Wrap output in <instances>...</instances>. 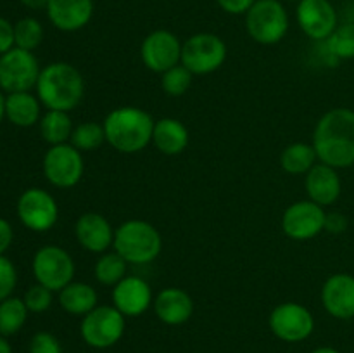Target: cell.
<instances>
[{
    "instance_id": "6da1fadb",
    "label": "cell",
    "mask_w": 354,
    "mask_h": 353,
    "mask_svg": "<svg viewBox=\"0 0 354 353\" xmlns=\"http://www.w3.org/2000/svg\"><path fill=\"white\" fill-rule=\"evenodd\" d=\"M318 161L335 170L354 165V111L334 107L318 120L313 132Z\"/></svg>"
},
{
    "instance_id": "7a4b0ae2",
    "label": "cell",
    "mask_w": 354,
    "mask_h": 353,
    "mask_svg": "<svg viewBox=\"0 0 354 353\" xmlns=\"http://www.w3.org/2000/svg\"><path fill=\"white\" fill-rule=\"evenodd\" d=\"M35 90L44 107L69 113L83 100L85 80L76 66L64 61L50 62L41 68Z\"/></svg>"
},
{
    "instance_id": "3957f363",
    "label": "cell",
    "mask_w": 354,
    "mask_h": 353,
    "mask_svg": "<svg viewBox=\"0 0 354 353\" xmlns=\"http://www.w3.org/2000/svg\"><path fill=\"white\" fill-rule=\"evenodd\" d=\"M154 118L142 107H116L104 118L106 142L121 154H137L152 142Z\"/></svg>"
},
{
    "instance_id": "277c9868",
    "label": "cell",
    "mask_w": 354,
    "mask_h": 353,
    "mask_svg": "<svg viewBox=\"0 0 354 353\" xmlns=\"http://www.w3.org/2000/svg\"><path fill=\"white\" fill-rule=\"evenodd\" d=\"M113 248L130 265H147L161 255L162 237L154 225L133 218L114 230Z\"/></svg>"
},
{
    "instance_id": "5b68a950",
    "label": "cell",
    "mask_w": 354,
    "mask_h": 353,
    "mask_svg": "<svg viewBox=\"0 0 354 353\" xmlns=\"http://www.w3.org/2000/svg\"><path fill=\"white\" fill-rule=\"evenodd\" d=\"M245 30L259 45H275L289 31V12L279 0H256L245 14Z\"/></svg>"
},
{
    "instance_id": "8992f818",
    "label": "cell",
    "mask_w": 354,
    "mask_h": 353,
    "mask_svg": "<svg viewBox=\"0 0 354 353\" xmlns=\"http://www.w3.org/2000/svg\"><path fill=\"white\" fill-rule=\"evenodd\" d=\"M227 44L214 33H196L183 42L182 64L192 75H211L227 61Z\"/></svg>"
},
{
    "instance_id": "52a82bcc",
    "label": "cell",
    "mask_w": 354,
    "mask_h": 353,
    "mask_svg": "<svg viewBox=\"0 0 354 353\" xmlns=\"http://www.w3.org/2000/svg\"><path fill=\"white\" fill-rule=\"evenodd\" d=\"M35 280L41 286L59 293L75 279V260L64 248L55 244L41 246L37 249L31 262Z\"/></svg>"
},
{
    "instance_id": "ba28073f",
    "label": "cell",
    "mask_w": 354,
    "mask_h": 353,
    "mask_svg": "<svg viewBox=\"0 0 354 353\" xmlns=\"http://www.w3.org/2000/svg\"><path fill=\"white\" fill-rule=\"evenodd\" d=\"M124 318L127 317L118 308L109 305H97L83 317L80 325L83 341L97 350L111 348L123 338L127 327Z\"/></svg>"
},
{
    "instance_id": "9c48e42d",
    "label": "cell",
    "mask_w": 354,
    "mask_h": 353,
    "mask_svg": "<svg viewBox=\"0 0 354 353\" xmlns=\"http://www.w3.org/2000/svg\"><path fill=\"white\" fill-rule=\"evenodd\" d=\"M37 55L24 48L14 47L0 55V90L6 93L31 92L40 76Z\"/></svg>"
},
{
    "instance_id": "30bf717a",
    "label": "cell",
    "mask_w": 354,
    "mask_h": 353,
    "mask_svg": "<svg viewBox=\"0 0 354 353\" xmlns=\"http://www.w3.org/2000/svg\"><path fill=\"white\" fill-rule=\"evenodd\" d=\"M44 175L50 185L57 189H71L78 185L85 173V161L83 152H80L75 145L61 144L50 145L44 156Z\"/></svg>"
},
{
    "instance_id": "8fae6325",
    "label": "cell",
    "mask_w": 354,
    "mask_h": 353,
    "mask_svg": "<svg viewBox=\"0 0 354 353\" xmlns=\"http://www.w3.org/2000/svg\"><path fill=\"white\" fill-rule=\"evenodd\" d=\"M16 213L21 224L31 232H47L57 224L59 206L55 197L40 187H30L19 196Z\"/></svg>"
},
{
    "instance_id": "7c38bea8",
    "label": "cell",
    "mask_w": 354,
    "mask_h": 353,
    "mask_svg": "<svg viewBox=\"0 0 354 353\" xmlns=\"http://www.w3.org/2000/svg\"><path fill=\"white\" fill-rule=\"evenodd\" d=\"M268 325L273 334L282 341L299 343L313 334L315 317L304 305L287 301L273 308Z\"/></svg>"
},
{
    "instance_id": "4fadbf2b",
    "label": "cell",
    "mask_w": 354,
    "mask_h": 353,
    "mask_svg": "<svg viewBox=\"0 0 354 353\" xmlns=\"http://www.w3.org/2000/svg\"><path fill=\"white\" fill-rule=\"evenodd\" d=\"M327 211L311 199L296 201L282 215V230L292 241H310L325 230Z\"/></svg>"
},
{
    "instance_id": "5bb4252c",
    "label": "cell",
    "mask_w": 354,
    "mask_h": 353,
    "mask_svg": "<svg viewBox=\"0 0 354 353\" xmlns=\"http://www.w3.org/2000/svg\"><path fill=\"white\" fill-rule=\"evenodd\" d=\"M183 44L173 31L156 30L144 38L140 47L142 62L151 71L162 75L182 62Z\"/></svg>"
},
{
    "instance_id": "9a60e30c",
    "label": "cell",
    "mask_w": 354,
    "mask_h": 353,
    "mask_svg": "<svg viewBox=\"0 0 354 353\" xmlns=\"http://www.w3.org/2000/svg\"><path fill=\"white\" fill-rule=\"evenodd\" d=\"M296 19L303 33L315 42H325L339 26L337 10L330 0H301Z\"/></svg>"
},
{
    "instance_id": "2e32d148",
    "label": "cell",
    "mask_w": 354,
    "mask_h": 353,
    "mask_svg": "<svg viewBox=\"0 0 354 353\" xmlns=\"http://www.w3.org/2000/svg\"><path fill=\"white\" fill-rule=\"evenodd\" d=\"M154 303L151 284L138 275H127L113 287V307L124 317H140Z\"/></svg>"
},
{
    "instance_id": "e0dca14e",
    "label": "cell",
    "mask_w": 354,
    "mask_h": 353,
    "mask_svg": "<svg viewBox=\"0 0 354 353\" xmlns=\"http://www.w3.org/2000/svg\"><path fill=\"white\" fill-rule=\"evenodd\" d=\"M322 305L339 320L354 318V275L339 272L328 277L322 286Z\"/></svg>"
},
{
    "instance_id": "ac0fdd59",
    "label": "cell",
    "mask_w": 354,
    "mask_h": 353,
    "mask_svg": "<svg viewBox=\"0 0 354 353\" xmlns=\"http://www.w3.org/2000/svg\"><path fill=\"white\" fill-rule=\"evenodd\" d=\"M114 230L111 221L104 215L88 211L78 217L75 224V237L85 251L102 255L113 246Z\"/></svg>"
},
{
    "instance_id": "d6986e66",
    "label": "cell",
    "mask_w": 354,
    "mask_h": 353,
    "mask_svg": "<svg viewBox=\"0 0 354 353\" xmlns=\"http://www.w3.org/2000/svg\"><path fill=\"white\" fill-rule=\"evenodd\" d=\"M45 10L52 26L64 33H73L92 21L95 3L93 0H48Z\"/></svg>"
},
{
    "instance_id": "ffe728a7",
    "label": "cell",
    "mask_w": 354,
    "mask_h": 353,
    "mask_svg": "<svg viewBox=\"0 0 354 353\" xmlns=\"http://www.w3.org/2000/svg\"><path fill=\"white\" fill-rule=\"evenodd\" d=\"M154 314L162 324L182 325L190 320L194 314V301L187 291L180 287H165L154 298Z\"/></svg>"
},
{
    "instance_id": "44dd1931",
    "label": "cell",
    "mask_w": 354,
    "mask_h": 353,
    "mask_svg": "<svg viewBox=\"0 0 354 353\" xmlns=\"http://www.w3.org/2000/svg\"><path fill=\"white\" fill-rule=\"evenodd\" d=\"M308 197L320 206H330L341 197L342 182L337 170L318 161L304 179Z\"/></svg>"
},
{
    "instance_id": "7402d4cb",
    "label": "cell",
    "mask_w": 354,
    "mask_h": 353,
    "mask_svg": "<svg viewBox=\"0 0 354 353\" xmlns=\"http://www.w3.org/2000/svg\"><path fill=\"white\" fill-rule=\"evenodd\" d=\"M190 141L189 130L176 118H161L154 123L152 144L166 156H178L187 149Z\"/></svg>"
},
{
    "instance_id": "603a6c76",
    "label": "cell",
    "mask_w": 354,
    "mask_h": 353,
    "mask_svg": "<svg viewBox=\"0 0 354 353\" xmlns=\"http://www.w3.org/2000/svg\"><path fill=\"white\" fill-rule=\"evenodd\" d=\"M6 118L19 128H30L40 123L41 102L31 92H16L6 96Z\"/></svg>"
},
{
    "instance_id": "cb8c5ba5",
    "label": "cell",
    "mask_w": 354,
    "mask_h": 353,
    "mask_svg": "<svg viewBox=\"0 0 354 353\" xmlns=\"http://www.w3.org/2000/svg\"><path fill=\"white\" fill-rule=\"evenodd\" d=\"M57 300L66 314L85 317L88 311H92L97 307L99 294H97L95 287L90 286V284L73 280V282H69L68 286L59 291Z\"/></svg>"
},
{
    "instance_id": "d4e9b609",
    "label": "cell",
    "mask_w": 354,
    "mask_h": 353,
    "mask_svg": "<svg viewBox=\"0 0 354 353\" xmlns=\"http://www.w3.org/2000/svg\"><path fill=\"white\" fill-rule=\"evenodd\" d=\"M38 127H40L41 138L48 145L68 144L71 141L73 130H75L69 113L52 109H47V113L41 114Z\"/></svg>"
},
{
    "instance_id": "484cf974",
    "label": "cell",
    "mask_w": 354,
    "mask_h": 353,
    "mask_svg": "<svg viewBox=\"0 0 354 353\" xmlns=\"http://www.w3.org/2000/svg\"><path fill=\"white\" fill-rule=\"evenodd\" d=\"M317 163V151L313 144H306V142L289 144L280 154V166L289 175H306Z\"/></svg>"
},
{
    "instance_id": "4316f807",
    "label": "cell",
    "mask_w": 354,
    "mask_h": 353,
    "mask_svg": "<svg viewBox=\"0 0 354 353\" xmlns=\"http://www.w3.org/2000/svg\"><path fill=\"white\" fill-rule=\"evenodd\" d=\"M30 310L23 298L9 296L7 300L0 301V336L9 338L17 334L26 324Z\"/></svg>"
},
{
    "instance_id": "83f0119b",
    "label": "cell",
    "mask_w": 354,
    "mask_h": 353,
    "mask_svg": "<svg viewBox=\"0 0 354 353\" xmlns=\"http://www.w3.org/2000/svg\"><path fill=\"white\" fill-rule=\"evenodd\" d=\"M127 260L116 251H106L99 256L93 266V275L102 286L114 287L127 277Z\"/></svg>"
},
{
    "instance_id": "f1b7e54d",
    "label": "cell",
    "mask_w": 354,
    "mask_h": 353,
    "mask_svg": "<svg viewBox=\"0 0 354 353\" xmlns=\"http://www.w3.org/2000/svg\"><path fill=\"white\" fill-rule=\"evenodd\" d=\"M104 142H106L104 125L95 123V121H85V123L76 125L69 144L75 145L80 152H92L97 151Z\"/></svg>"
},
{
    "instance_id": "f546056e",
    "label": "cell",
    "mask_w": 354,
    "mask_h": 353,
    "mask_svg": "<svg viewBox=\"0 0 354 353\" xmlns=\"http://www.w3.org/2000/svg\"><path fill=\"white\" fill-rule=\"evenodd\" d=\"M325 47L337 61L354 59V23L339 24L334 33L325 40Z\"/></svg>"
},
{
    "instance_id": "4dcf8cb0",
    "label": "cell",
    "mask_w": 354,
    "mask_h": 353,
    "mask_svg": "<svg viewBox=\"0 0 354 353\" xmlns=\"http://www.w3.org/2000/svg\"><path fill=\"white\" fill-rule=\"evenodd\" d=\"M14 42H16V47L30 52L40 47L44 42V26L40 21L35 17H23L17 21L14 24Z\"/></svg>"
},
{
    "instance_id": "1f68e13d",
    "label": "cell",
    "mask_w": 354,
    "mask_h": 353,
    "mask_svg": "<svg viewBox=\"0 0 354 353\" xmlns=\"http://www.w3.org/2000/svg\"><path fill=\"white\" fill-rule=\"evenodd\" d=\"M192 73L180 62L178 66L162 73L161 89L165 90V93H168L169 97H182L185 96V93L189 92L190 87H192Z\"/></svg>"
},
{
    "instance_id": "d6a6232c",
    "label": "cell",
    "mask_w": 354,
    "mask_h": 353,
    "mask_svg": "<svg viewBox=\"0 0 354 353\" xmlns=\"http://www.w3.org/2000/svg\"><path fill=\"white\" fill-rule=\"evenodd\" d=\"M23 300L31 314H44V311H47L48 308L52 307V301H54V291H50L48 287L41 286V284L37 282L33 284V286L28 287Z\"/></svg>"
},
{
    "instance_id": "836d02e7",
    "label": "cell",
    "mask_w": 354,
    "mask_h": 353,
    "mask_svg": "<svg viewBox=\"0 0 354 353\" xmlns=\"http://www.w3.org/2000/svg\"><path fill=\"white\" fill-rule=\"evenodd\" d=\"M16 286H17L16 265H14L6 255H0V301L12 296Z\"/></svg>"
},
{
    "instance_id": "e575fe53",
    "label": "cell",
    "mask_w": 354,
    "mask_h": 353,
    "mask_svg": "<svg viewBox=\"0 0 354 353\" xmlns=\"http://www.w3.org/2000/svg\"><path fill=\"white\" fill-rule=\"evenodd\" d=\"M30 353H62V346L52 332L40 331L31 338Z\"/></svg>"
},
{
    "instance_id": "d590c367",
    "label": "cell",
    "mask_w": 354,
    "mask_h": 353,
    "mask_svg": "<svg viewBox=\"0 0 354 353\" xmlns=\"http://www.w3.org/2000/svg\"><path fill=\"white\" fill-rule=\"evenodd\" d=\"M218 6L221 10H225L227 14L232 16H242V14H248L249 9L254 6L256 0H216Z\"/></svg>"
},
{
    "instance_id": "8d00e7d4",
    "label": "cell",
    "mask_w": 354,
    "mask_h": 353,
    "mask_svg": "<svg viewBox=\"0 0 354 353\" xmlns=\"http://www.w3.org/2000/svg\"><path fill=\"white\" fill-rule=\"evenodd\" d=\"M16 47L14 42V24L9 23L6 17L0 16V55L9 52L10 48Z\"/></svg>"
},
{
    "instance_id": "74e56055",
    "label": "cell",
    "mask_w": 354,
    "mask_h": 353,
    "mask_svg": "<svg viewBox=\"0 0 354 353\" xmlns=\"http://www.w3.org/2000/svg\"><path fill=\"white\" fill-rule=\"evenodd\" d=\"M348 228V218L342 213H327V220H325V230L332 232V234H342Z\"/></svg>"
},
{
    "instance_id": "f35d334b",
    "label": "cell",
    "mask_w": 354,
    "mask_h": 353,
    "mask_svg": "<svg viewBox=\"0 0 354 353\" xmlns=\"http://www.w3.org/2000/svg\"><path fill=\"white\" fill-rule=\"evenodd\" d=\"M14 241V230L12 225L6 220V218L0 217V255H6L7 249L10 248Z\"/></svg>"
},
{
    "instance_id": "ab89813d",
    "label": "cell",
    "mask_w": 354,
    "mask_h": 353,
    "mask_svg": "<svg viewBox=\"0 0 354 353\" xmlns=\"http://www.w3.org/2000/svg\"><path fill=\"white\" fill-rule=\"evenodd\" d=\"M21 3H23L24 7H28V9L38 10V9H47L48 0H21Z\"/></svg>"
},
{
    "instance_id": "60d3db41",
    "label": "cell",
    "mask_w": 354,
    "mask_h": 353,
    "mask_svg": "<svg viewBox=\"0 0 354 353\" xmlns=\"http://www.w3.org/2000/svg\"><path fill=\"white\" fill-rule=\"evenodd\" d=\"M0 353H12L9 341H7V338H3V336H0Z\"/></svg>"
},
{
    "instance_id": "b9f144b4",
    "label": "cell",
    "mask_w": 354,
    "mask_h": 353,
    "mask_svg": "<svg viewBox=\"0 0 354 353\" xmlns=\"http://www.w3.org/2000/svg\"><path fill=\"white\" fill-rule=\"evenodd\" d=\"M6 118V96H3V92L0 90V121Z\"/></svg>"
},
{
    "instance_id": "7bdbcfd3",
    "label": "cell",
    "mask_w": 354,
    "mask_h": 353,
    "mask_svg": "<svg viewBox=\"0 0 354 353\" xmlns=\"http://www.w3.org/2000/svg\"><path fill=\"white\" fill-rule=\"evenodd\" d=\"M311 353H339L335 348H330V346H320V348L313 350Z\"/></svg>"
},
{
    "instance_id": "ee69618b",
    "label": "cell",
    "mask_w": 354,
    "mask_h": 353,
    "mask_svg": "<svg viewBox=\"0 0 354 353\" xmlns=\"http://www.w3.org/2000/svg\"><path fill=\"white\" fill-rule=\"evenodd\" d=\"M289 2H297V3H299V2H301V0H289Z\"/></svg>"
}]
</instances>
